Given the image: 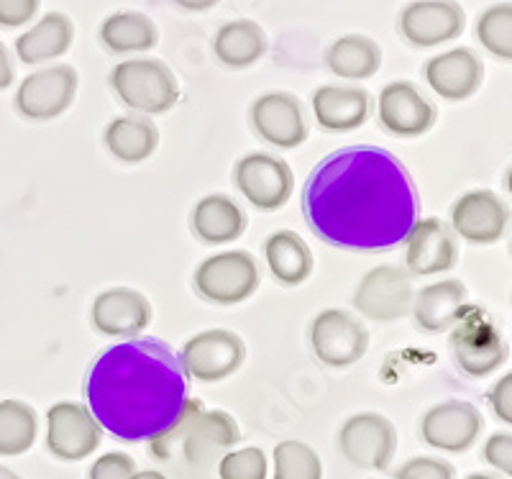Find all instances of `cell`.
Returning <instances> with one entry per match:
<instances>
[{"mask_svg":"<svg viewBox=\"0 0 512 479\" xmlns=\"http://www.w3.org/2000/svg\"><path fill=\"white\" fill-rule=\"evenodd\" d=\"M405 269L408 275L431 277L448 272L459 259L454 231L441 218H418L405 239Z\"/></svg>","mask_w":512,"mask_h":479,"instance_id":"20","label":"cell"},{"mask_svg":"<svg viewBox=\"0 0 512 479\" xmlns=\"http://www.w3.org/2000/svg\"><path fill=\"white\" fill-rule=\"evenodd\" d=\"M190 228L203 244H228V241H236L246 231V213L228 195H205L192 208Z\"/></svg>","mask_w":512,"mask_h":479,"instance_id":"24","label":"cell"},{"mask_svg":"<svg viewBox=\"0 0 512 479\" xmlns=\"http://www.w3.org/2000/svg\"><path fill=\"white\" fill-rule=\"evenodd\" d=\"M180 357L182 369L195 382H223L239 372L246 362V344L239 333L226 328H208L185 341Z\"/></svg>","mask_w":512,"mask_h":479,"instance_id":"6","label":"cell"},{"mask_svg":"<svg viewBox=\"0 0 512 479\" xmlns=\"http://www.w3.org/2000/svg\"><path fill=\"white\" fill-rule=\"evenodd\" d=\"M510 226V208L492 190H469L451 205V231L474 246L497 244Z\"/></svg>","mask_w":512,"mask_h":479,"instance_id":"16","label":"cell"},{"mask_svg":"<svg viewBox=\"0 0 512 479\" xmlns=\"http://www.w3.org/2000/svg\"><path fill=\"white\" fill-rule=\"evenodd\" d=\"M88 410L123 441L157 439L185 410L187 374L159 339H126L100 351L85 382Z\"/></svg>","mask_w":512,"mask_h":479,"instance_id":"2","label":"cell"},{"mask_svg":"<svg viewBox=\"0 0 512 479\" xmlns=\"http://www.w3.org/2000/svg\"><path fill=\"white\" fill-rule=\"evenodd\" d=\"M218 474L221 479H267V456L256 446L228 451L221 459Z\"/></svg>","mask_w":512,"mask_h":479,"instance_id":"34","label":"cell"},{"mask_svg":"<svg viewBox=\"0 0 512 479\" xmlns=\"http://www.w3.org/2000/svg\"><path fill=\"white\" fill-rule=\"evenodd\" d=\"M264 259H267L269 272L274 280L285 287L303 285L310 275H313V252L305 244L303 236H297L295 231H274L267 241H264Z\"/></svg>","mask_w":512,"mask_h":479,"instance_id":"27","label":"cell"},{"mask_svg":"<svg viewBox=\"0 0 512 479\" xmlns=\"http://www.w3.org/2000/svg\"><path fill=\"white\" fill-rule=\"evenodd\" d=\"M413 298L415 287L408 269L397 264H379L361 277L351 303L367 321L395 323L408 316Z\"/></svg>","mask_w":512,"mask_h":479,"instance_id":"7","label":"cell"},{"mask_svg":"<svg viewBox=\"0 0 512 479\" xmlns=\"http://www.w3.org/2000/svg\"><path fill=\"white\" fill-rule=\"evenodd\" d=\"M213 49L223 67L228 70H246L256 65L267 52V36L264 29L251 18H236L218 29L213 39Z\"/></svg>","mask_w":512,"mask_h":479,"instance_id":"28","label":"cell"},{"mask_svg":"<svg viewBox=\"0 0 512 479\" xmlns=\"http://www.w3.org/2000/svg\"><path fill=\"white\" fill-rule=\"evenodd\" d=\"M310 231L344 252H387L405 244L420 213L408 167L382 147H346L318 162L305 180Z\"/></svg>","mask_w":512,"mask_h":479,"instance_id":"1","label":"cell"},{"mask_svg":"<svg viewBox=\"0 0 512 479\" xmlns=\"http://www.w3.org/2000/svg\"><path fill=\"white\" fill-rule=\"evenodd\" d=\"M451 477H454L451 464L441 462V459H431V456L410 459L405 467L395 472V479H451Z\"/></svg>","mask_w":512,"mask_h":479,"instance_id":"35","label":"cell"},{"mask_svg":"<svg viewBox=\"0 0 512 479\" xmlns=\"http://www.w3.org/2000/svg\"><path fill=\"white\" fill-rule=\"evenodd\" d=\"M484 80L482 59L466 47L448 49V52L436 54L425 62V82L428 88L443 100L461 103L469 100Z\"/></svg>","mask_w":512,"mask_h":479,"instance_id":"21","label":"cell"},{"mask_svg":"<svg viewBox=\"0 0 512 479\" xmlns=\"http://www.w3.org/2000/svg\"><path fill=\"white\" fill-rule=\"evenodd\" d=\"M328 70L344 80H369L382 67V49L364 34H346L326 52Z\"/></svg>","mask_w":512,"mask_h":479,"instance_id":"30","label":"cell"},{"mask_svg":"<svg viewBox=\"0 0 512 479\" xmlns=\"http://www.w3.org/2000/svg\"><path fill=\"white\" fill-rule=\"evenodd\" d=\"M136 472L134 459L123 451H113V454L100 456L98 462L90 467L88 479H128Z\"/></svg>","mask_w":512,"mask_h":479,"instance_id":"36","label":"cell"},{"mask_svg":"<svg viewBox=\"0 0 512 479\" xmlns=\"http://www.w3.org/2000/svg\"><path fill=\"white\" fill-rule=\"evenodd\" d=\"M477 39L489 54L497 59H512V3H495L479 16L477 21Z\"/></svg>","mask_w":512,"mask_h":479,"instance_id":"32","label":"cell"},{"mask_svg":"<svg viewBox=\"0 0 512 479\" xmlns=\"http://www.w3.org/2000/svg\"><path fill=\"white\" fill-rule=\"evenodd\" d=\"M313 116L323 131L349 134L361 129L372 113V98L356 85H323L313 93Z\"/></svg>","mask_w":512,"mask_h":479,"instance_id":"22","label":"cell"},{"mask_svg":"<svg viewBox=\"0 0 512 479\" xmlns=\"http://www.w3.org/2000/svg\"><path fill=\"white\" fill-rule=\"evenodd\" d=\"M41 0H0V29H21L39 13Z\"/></svg>","mask_w":512,"mask_h":479,"instance_id":"37","label":"cell"},{"mask_svg":"<svg viewBox=\"0 0 512 479\" xmlns=\"http://www.w3.org/2000/svg\"><path fill=\"white\" fill-rule=\"evenodd\" d=\"M172 3L187 13H205L210 8H216L221 0H172Z\"/></svg>","mask_w":512,"mask_h":479,"instance_id":"41","label":"cell"},{"mask_svg":"<svg viewBox=\"0 0 512 479\" xmlns=\"http://www.w3.org/2000/svg\"><path fill=\"white\" fill-rule=\"evenodd\" d=\"M251 129L277 149H297L308 139L303 103L285 90L264 93L251 103Z\"/></svg>","mask_w":512,"mask_h":479,"instance_id":"14","label":"cell"},{"mask_svg":"<svg viewBox=\"0 0 512 479\" xmlns=\"http://www.w3.org/2000/svg\"><path fill=\"white\" fill-rule=\"evenodd\" d=\"M484 459L500 472L512 474V436L510 433H495L484 446Z\"/></svg>","mask_w":512,"mask_h":479,"instance_id":"38","label":"cell"},{"mask_svg":"<svg viewBox=\"0 0 512 479\" xmlns=\"http://www.w3.org/2000/svg\"><path fill=\"white\" fill-rule=\"evenodd\" d=\"M39 433L36 410L24 400H0V456H18L34 446Z\"/></svg>","mask_w":512,"mask_h":479,"instance_id":"31","label":"cell"},{"mask_svg":"<svg viewBox=\"0 0 512 479\" xmlns=\"http://www.w3.org/2000/svg\"><path fill=\"white\" fill-rule=\"evenodd\" d=\"M466 13L456 0H413L400 13L402 39L418 49L441 47L464 34Z\"/></svg>","mask_w":512,"mask_h":479,"instance_id":"13","label":"cell"},{"mask_svg":"<svg viewBox=\"0 0 512 479\" xmlns=\"http://www.w3.org/2000/svg\"><path fill=\"white\" fill-rule=\"evenodd\" d=\"M159 31L139 11H118L100 24V44L111 54H144L157 47Z\"/></svg>","mask_w":512,"mask_h":479,"instance_id":"29","label":"cell"},{"mask_svg":"<svg viewBox=\"0 0 512 479\" xmlns=\"http://www.w3.org/2000/svg\"><path fill=\"white\" fill-rule=\"evenodd\" d=\"M80 75L70 65L31 72L16 90V111L29 121H52L75 103Z\"/></svg>","mask_w":512,"mask_h":479,"instance_id":"11","label":"cell"},{"mask_svg":"<svg viewBox=\"0 0 512 479\" xmlns=\"http://www.w3.org/2000/svg\"><path fill=\"white\" fill-rule=\"evenodd\" d=\"M16 80V67H13V57L8 47L0 41V90H8Z\"/></svg>","mask_w":512,"mask_h":479,"instance_id":"40","label":"cell"},{"mask_svg":"<svg viewBox=\"0 0 512 479\" xmlns=\"http://www.w3.org/2000/svg\"><path fill=\"white\" fill-rule=\"evenodd\" d=\"M484 418L477 405L466 400H446L433 405L420 421V436L428 446L451 454L472 449L482 433Z\"/></svg>","mask_w":512,"mask_h":479,"instance_id":"18","label":"cell"},{"mask_svg":"<svg viewBox=\"0 0 512 479\" xmlns=\"http://www.w3.org/2000/svg\"><path fill=\"white\" fill-rule=\"evenodd\" d=\"M451 328V354L461 372L469 377H487L502 367L507 359L502 333L477 308H466Z\"/></svg>","mask_w":512,"mask_h":479,"instance_id":"9","label":"cell"},{"mask_svg":"<svg viewBox=\"0 0 512 479\" xmlns=\"http://www.w3.org/2000/svg\"><path fill=\"white\" fill-rule=\"evenodd\" d=\"M377 113L382 129L397 139H418L428 134L438 116L436 106L408 80L384 85L379 93Z\"/></svg>","mask_w":512,"mask_h":479,"instance_id":"17","label":"cell"},{"mask_svg":"<svg viewBox=\"0 0 512 479\" xmlns=\"http://www.w3.org/2000/svg\"><path fill=\"white\" fill-rule=\"evenodd\" d=\"M233 182L259 211H280L290 203L295 190L290 164L269 152H251L241 157L233 167Z\"/></svg>","mask_w":512,"mask_h":479,"instance_id":"10","label":"cell"},{"mask_svg":"<svg viewBox=\"0 0 512 479\" xmlns=\"http://www.w3.org/2000/svg\"><path fill=\"white\" fill-rule=\"evenodd\" d=\"M341 454L359 469H387L397 449V431L379 413L351 415L338 433Z\"/></svg>","mask_w":512,"mask_h":479,"instance_id":"12","label":"cell"},{"mask_svg":"<svg viewBox=\"0 0 512 479\" xmlns=\"http://www.w3.org/2000/svg\"><path fill=\"white\" fill-rule=\"evenodd\" d=\"M195 290L213 305H239L256 293L262 282L259 264L244 249L213 254L195 269Z\"/></svg>","mask_w":512,"mask_h":479,"instance_id":"5","label":"cell"},{"mask_svg":"<svg viewBox=\"0 0 512 479\" xmlns=\"http://www.w3.org/2000/svg\"><path fill=\"white\" fill-rule=\"evenodd\" d=\"M128 479H167L162 472H154V469H146V472H134Z\"/></svg>","mask_w":512,"mask_h":479,"instance_id":"42","label":"cell"},{"mask_svg":"<svg viewBox=\"0 0 512 479\" xmlns=\"http://www.w3.org/2000/svg\"><path fill=\"white\" fill-rule=\"evenodd\" d=\"M469 293L461 280H441L425 285L413 298L415 326L425 333H443L454 326L469 305Z\"/></svg>","mask_w":512,"mask_h":479,"instance_id":"23","label":"cell"},{"mask_svg":"<svg viewBox=\"0 0 512 479\" xmlns=\"http://www.w3.org/2000/svg\"><path fill=\"white\" fill-rule=\"evenodd\" d=\"M93 328L111 339H136L152 323V303L134 287H111L93 300Z\"/></svg>","mask_w":512,"mask_h":479,"instance_id":"19","label":"cell"},{"mask_svg":"<svg viewBox=\"0 0 512 479\" xmlns=\"http://www.w3.org/2000/svg\"><path fill=\"white\" fill-rule=\"evenodd\" d=\"M111 88L123 106L144 116L167 113L180 100V85L162 59H126L113 67Z\"/></svg>","mask_w":512,"mask_h":479,"instance_id":"4","label":"cell"},{"mask_svg":"<svg viewBox=\"0 0 512 479\" xmlns=\"http://www.w3.org/2000/svg\"><path fill=\"white\" fill-rule=\"evenodd\" d=\"M274 479H323L320 456L303 441H282L274 449Z\"/></svg>","mask_w":512,"mask_h":479,"instance_id":"33","label":"cell"},{"mask_svg":"<svg viewBox=\"0 0 512 479\" xmlns=\"http://www.w3.org/2000/svg\"><path fill=\"white\" fill-rule=\"evenodd\" d=\"M489 405L502 423H512V374H505L492 392H489Z\"/></svg>","mask_w":512,"mask_h":479,"instance_id":"39","label":"cell"},{"mask_svg":"<svg viewBox=\"0 0 512 479\" xmlns=\"http://www.w3.org/2000/svg\"><path fill=\"white\" fill-rule=\"evenodd\" d=\"M105 149L123 164H141L159 147V129L146 116H118L105 126Z\"/></svg>","mask_w":512,"mask_h":479,"instance_id":"26","label":"cell"},{"mask_svg":"<svg viewBox=\"0 0 512 479\" xmlns=\"http://www.w3.org/2000/svg\"><path fill=\"white\" fill-rule=\"evenodd\" d=\"M103 439V428L88 405L57 403L47 413V449L62 462H80L93 454Z\"/></svg>","mask_w":512,"mask_h":479,"instance_id":"15","label":"cell"},{"mask_svg":"<svg viewBox=\"0 0 512 479\" xmlns=\"http://www.w3.org/2000/svg\"><path fill=\"white\" fill-rule=\"evenodd\" d=\"M0 479H21V477H18L16 472H11L8 467H3V464H0Z\"/></svg>","mask_w":512,"mask_h":479,"instance_id":"43","label":"cell"},{"mask_svg":"<svg viewBox=\"0 0 512 479\" xmlns=\"http://www.w3.org/2000/svg\"><path fill=\"white\" fill-rule=\"evenodd\" d=\"M239 426L226 410H205L200 400H187L177 423L162 436L152 439V454L167 456L175 444H182L187 462L203 464L239 441Z\"/></svg>","mask_w":512,"mask_h":479,"instance_id":"3","label":"cell"},{"mask_svg":"<svg viewBox=\"0 0 512 479\" xmlns=\"http://www.w3.org/2000/svg\"><path fill=\"white\" fill-rule=\"evenodd\" d=\"M466 479H495V477H489V474H472V477H466Z\"/></svg>","mask_w":512,"mask_h":479,"instance_id":"44","label":"cell"},{"mask_svg":"<svg viewBox=\"0 0 512 479\" xmlns=\"http://www.w3.org/2000/svg\"><path fill=\"white\" fill-rule=\"evenodd\" d=\"M310 349L331 369L354 367L369 349V331L356 316L341 308H328L310 323Z\"/></svg>","mask_w":512,"mask_h":479,"instance_id":"8","label":"cell"},{"mask_svg":"<svg viewBox=\"0 0 512 479\" xmlns=\"http://www.w3.org/2000/svg\"><path fill=\"white\" fill-rule=\"evenodd\" d=\"M75 41V26L67 13L52 11L41 16L29 31L16 39V54L24 65H41L70 52Z\"/></svg>","mask_w":512,"mask_h":479,"instance_id":"25","label":"cell"}]
</instances>
